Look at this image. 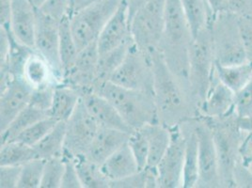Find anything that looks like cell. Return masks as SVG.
Segmentation results:
<instances>
[{
    "instance_id": "12",
    "label": "cell",
    "mask_w": 252,
    "mask_h": 188,
    "mask_svg": "<svg viewBox=\"0 0 252 188\" xmlns=\"http://www.w3.org/2000/svg\"><path fill=\"white\" fill-rule=\"evenodd\" d=\"M195 128L199 143V179L197 188H221L219 159L210 125L205 119L196 118Z\"/></svg>"
},
{
    "instance_id": "1",
    "label": "cell",
    "mask_w": 252,
    "mask_h": 188,
    "mask_svg": "<svg viewBox=\"0 0 252 188\" xmlns=\"http://www.w3.org/2000/svg\"><path fill=\"white\" fill-rule=\"evenodd\" d=\"M154 96L159 122L171 128L198 118L199 106L189 89L172 73L158 50L152 53Z\"/></svg>"
},
{
    "instance_id": "15",
    "label": "cell",
    "mask_w": 252,
    "mask_h": 188,
    "mask_svg": "<svg viewBox=\"0 0 252 188\" xmlns=\"http://www.w3.org/2000/svg\"><path fill=\"white\" fill-rule=\"evenodd\" d=\"M33 91L24 77H14L0 88V132L10 125L31 103Z\"/></svg>"
},
{
    "instance_id": "51",
    "label": "cell",
    "mask_w": 252,
    "mask_h": 188,
    "mask_svg": "<svg viewBox=\"0 0 252 188\" xmlns=\"http://www.w3.org/2000/svg\"><path fill=\"white\" fill-rule=\"evenodd\" d=\"M251 134H252V132H251Z\"/></svg>"
},
{
    "instance_id": "14",
    "label": "cell",
    "mask_w": 252,
    "mask_h": 188,
    "mask_svg": "<svg viewBox=\"0 0 252 188\" xmlns=\"http://www.w3.org/2000/svg\"><path fill=\"white\" fill-rule=\"evenodd\" d=\"M99 57L97 42H93L80 50L74 66L64 75L63 83L76 89L81 96L94 92L98 83Z\"/></svg>"
},
{
    "instance_id": "25",
    "label": "cell",
    "mask_w": 252,
    "mask_h": 188,
    "mask_svg": "<svg viewBox=\"0 0 252 188\" xmlns=\"http://www.w3.org/2000/svg\"><path fill=\"white\" fill-rule=\"evenodd\" d=\"M23 76L33 89L59 84L50 65L36 50L28 59Z\"/></svg>"
},
{
    "instance_id": "11",
    "label": "cell",
    "mask_w": 252,
    "mask_h": 188,
    "mask_svg": "<svg viewBox=\"0 0 252 188\" xmlns=\"http://www.w3.org/2000/svg\"><path fill=\"white\" fill-rule=\"evenodd\" d=\"M100 127L81 99L66 122L64 154L73 157H85Z\"/></svg>"
},
{
    "instance_id": "27",
    "label": "cell",
    "mask_w": 252,
    "mask_h": 188,
    "mask_svg": "<svg viewBox=\"0 0 252 188\" xmlns=\"http://www.w3.org/2000/svg\"><path fill=\"white\" fill-rule=\"evenodd\" d=\"M66 122H59L52 130L35 146L37 157L43 160L62 158L65 152Z\"/></svg>"
},
{
    "instance_id": "45",
    "label": "cell",
    "mask_w": 252,
    "mask_h": 188,
    "mask_svg": "<svg viewBox=\"0 0 252 188\" xmlns=\"http://www.w3.org/2000/svg\"><path fill=\"white\" fill-rule=\"evenodd\" d=\"M11 10V0H0V26H10Z\"/></svg>"
},
{
    "instance_id": "37",
    "label": "cell",
    "mask_w": 252,
    "mask_h": 188,
    "mask_svg": "<svg viewBox=\"0 0 252 188\" xmlns=\"http://www.w3.org/2000/svg\"><path fill=\"white\" fill-rule=\"evenodd\" d=\"M128 145L137 160L139 169H144L147 167L149 144L147 137L141 129L135 130L130 134Z\"/></svg>"
},
{
    "instance_id": "3",
    "label": "cell",
    "mask_w": 252,
    "mask_h": 188,
    "mask_svg": "<svg viewBox=\"0 0 252 188\" xmlns=\"http://www.w3.org/2000/svg\"><path fill=\"white\" fill-rule=\"evenodd\" d=\"M94 93L105 97L114 105L133 131L159 122L158 107L153 94L130 90L111 81L97 84Z\"/></svg>"
},
{
    "instance_id": "23",
    "label": "cell",
    "mask_w": 252,
    "mask_h": 188,
    "mask_svg": "<svg viewBox=\"0 0 252 188\" xmlns=\"http://www.w3.org/2000/svg\"><path fill=\"white\" fill-rule=\"evenodd\" d=\"M81 100V94L67 84H58L55 87L49 117L55 121L67 122L73 115Z\"/></svg>"
},
{
    "instance_id": "50",
    "label": "cell",
    "mask_w": 252,
    "mask_h": 188,
    "mask_svg": "<svg viewBox=\"0 0 252 188\" xmlns=\"http://www.w3.org/2000/svg\"><path fill=\"white\" fill-rule=\"evenodd\" d=\"M94 1H97V0H92V2H94ZM92 2H91V3H92Z\"/></svg>"
},
{
    "instance_id": "38",
    "label": "cell",
    "mask_w": 252,
    "mask_h": 188,
    "mask_svg": "<svg viewBox=\"0 0 252 188\" xmlns=\"http://www.w3.org/2000/svg\"><path fill=\"white\" fill-rule=\"evenodd\" d=\"M234 112L238 120L247 121L252 118V77L241 91L235 94Z\"/></svg>"
},
{
    "instance_id": "39",
    "label": "cell",
    "mask_w": 252,
    "mask_h": 188,
    "mask_svg": "<svg viewBox=\"0 0 252 188\" xmlns=\"http://www.w3.org/2000/svg\"><path fill=\"white\" fill-rule=\"evenodd\" d=\"M63 160L64 172L61 188H83L77 172L74 157L64 154Z\"/></svg>"
},
{
    "instance_id": "13",
    "label": "cell",
    "mask_w": 252,
    "mask_h": 188,
    "mask_svg": "<svg viewBox=\"0 0 252 188\" xmlns=\"http://www.w3.org/2000/svg\"><path fill=\"white\" fill-rule=\"evenodd\" d=\"M170 143L157 169L159 188H183L186 137L180 125L170 128Z\"/></svg>"
},
{
    "instance_id": "34",
    "label": "cell",
    "mask_w": 252,
    "mask_h": 188,
    "mask_svg": "<svg viewBox=\"0 0 252 188\" xmlns=\"http://www.w3.org/2000/svg\"><path fill=\"white\" fill-rule=\"evenodd\" d=\"M57 124L58 122L53 118L46 117L27 128L13 140L20 141L30 146H35L52 130Z\"/></svg>"
},
{
    "instance_id": "43",
    "label": "cell",
    "mask_w": 252,
    "mask_h": 188,
    "mask_svg": "<svg viewBox=\"0 0 252 188\" xmlns=\"http://www.w3.org/2000/svg\"><path fill=\"white\" fill-rule=\"evenodd\" d=\"M21 166H0V188H18Z\"/></svg>"
},
{
    "instance_id": "47",
    "label": "cell",
    "mask_w": 252,
    "mask_h": 188,
    "mask_svg": "<svg viewBox=\"0 0 252 188\" xmlns=\"http://www.w3.org/2000/svg\"><path fill=\"white\" fill-rule=\"evenodd\" d=\"M91 2L92 0H69V16L82 10Z\"/></svg>"
},
{
    "instance_id": "18",
    "label": "cell",
    "mask_w": 252,
    "mask_h": 188,
    "mask_svg": "<svg viewBox=\"0 0 252 188\" xmlns=\"http://www.w3.org/2000/svg\"><path fill=\"white\" fill-rule=\"evenodd\" d=\"M37 7L32 0H11L10 30L25 45L34 48Z\"/></svg>"
},
{
    "instance_id": "22",
    "label": "cell",
    "mask_w": 252,
    "mask_h": 188,
    "mask_svg": "<svg viewBox=\"0 0 252 188\" xmlns=\"http://www.w3.org/2000/svg\"><path fill=\"white\" fill-rule=\"evenodd\" d=\"M101 168L110 183L128 177L140 170L128 141L108 157L101 165Z\"/></svg>"
},
{
    "instance_id": "7",
    "label": "cell",
    "mask_w": 252,
    "mask_h": 188,
    "mask_svg": "<svg viewBox=\"0 0 252 188\" xmlns=\"http://www.w3.org/2000/svg\"><path fill=\"white\" fill-rule=\"evenodd\" d=\"M123 0H97L70 16L74 41L80 50L97 42L106 23Z\"/></svg>"
},
{
    "instance_id": "42",
    "label": "cell",
    "mask_w": 252,
    "mask_h": 188,
    "mask_svg": "<svg viewBox=\"0 0 252 188\" xmlns=\"http://www.w3.org/2000/svg\"><path fill=\"white\" fill-rule=\"evenodd\" d=\"M39 9L56 20L62 21L66 15H69V0H45Z\"/></svg>"
},
{
    "instance_id": "41",
    "label": "cell",
    "mask_w": 252,
    "mask_h": 188,
    "mask_svg": "<svg viewBox=\"0 0 252 188\" xmlns=\"http://www.w3.org/2000/svg\"><path fill=\"white\" fill-rule=\"evenodd\" d=\"M110 188H147L146 169H140L128 177L111 182Z\"/></svg>"
},
{
    "instance_id": "52",
    "label": "cell",
    "mask_w": 252,
    "mask_h": 188,
    "mask_svg": "<svg viewBox=\"0 0 252 188\" xmlns=\"http://www.w3.org/2000/svg\"><path fill=\"white\" fill-rule=\"evenodd\" d=\"M205 1H206V0H205ZM206 2H207V1H206Z\"/></svg>"
},
{
    "instance_id": "8",
    "label": "cell",
    "mask_w": 252,
    "mask_h": 188,
    "mask_svg": "<svg viewBox=\"0 0 252 188\" xmlns=\"http://www.w3.org/2000/svg\"><path fill=\"white\" fill-rule=\"evenodd\" d=\"M152 53L141 50L134 42L108 81L130 90L154 94Z\"/></svg>"
},
{
    "instance_id": "5",
    "label": "cell",
    "mask_w": 252,
    "mask_h": 188,
    "mask_svg": "<svg viewBox=\"0 0 252 188\" xmlns=\"http://www.w3.org/2000/svg\"><path fill=\"white\" fill-rule=\"evenodd\" d=\"M209 26L216 63L233 65L248 62L237 14L220 11L212 17Z\"/></svg>"
},
{
    "instance_id": "9",
    "label": "cell",
    "mask_w": 252,
    "mask_h": 188,
    "mask_svg": "<svg viewBox=\"0 0 252 188\" xmlns=\"http://www.w3.org/2000/svg\"><path fill=\"white\" fill-rule=\"evenodd\" d=\"M166 2L167 0H148L131 21L134 42L145 52L158 50L163 31Z\"/></svg>"
},
{
    "instance_id": "10",
    "label": "cell",
    "mask_w": 252,
    "mask_h": 188,
    "mask_svg": "<svg viewBox=\"0 0 252 188\" xmlns=\"http://www.w3.org/2000/svg\"><path fill=\"white\" fill-rule=\"evenodd\" d=\"M60 23L37 8L34 49L50 65L59 84L63 81L60 54Z\"/></svg>"
},
{
    "instance_id": "17",
    "label": "cell",
    "mask_w": 252,
    "mask_h": 188,
    "mask_svg": "<svg viewBox=\"0 0 252 188\" xmlns=\"http://www.w3.org/2000/svg\"><path fill=\"white\" fill-rule=\"evenodd\" d=\"M133 41L127 4L126 0H123L97 40L98 51L104 54Z\"/></svg>"
},
{
    "instance_id": "44",
    "label": "cell",
    "mask_w": 252,
    "mask_h": 188,
    "mask_svg": "<svg viewBox=\"0 0 252 188\" xmlns=\"http://www.w3.org/2000/svg\"><path fill=\"white\" fill-rule=\"evenodd\" d=\"M225 7L237 15H252V0H225Z\"/></svg>"
},
{
    "instance_id": "19",
    "label": "cell",
    "mask_w": 252,
    "mask_h": 188,
    "mask_svg": "<svg viewBox=\"0 0 252 188\" xmlns=\"http://www.w3.org/2000/svg\"><path fill=\"white\" fill-rule=\"evenodd\" d=\"M81 99L86 108L94 118L99 125L124 131L129 134L133 132L132 128L127 125L115 106L105 97L91 92L82 94Z\"/></svg>"
},
{
    "instance_id": "36",
    "label": "cell",
    "mask_w": 252,
    "mask_h": 188,
    "mask_svg": "<svg viewBox=\"0 0 252 188\" xmlns=\"http://www.w3.org/2000/svg\"><path fill=\"white\" fill-rule=\"evenodd\" d=\"M64 172V160L53 158L45 161L41 188H61Z\"/></svg>"
},
{
    "instance_id": "49",
    "label": "cell",
    "mask_w": 252,
    "mask_h": 188,
    "mask_svg": "<svg viewBox=\"0 0 252 188\" xmlns=\"http://www.w3.org/2000/svg\"><path fill=\"white\" fill-rule=\"evenodd\" d=\"M44 1H45V0H32L33 4H34L37 8H41L42 5H43Z\"/></svg>"
},
{
    "instance_id": "40",
    "label": "cell",
    "mask_w": 252,
    "mask_h": 188,
    "mask_svg": "<svg viewBox=\"0 0 252 188\" xmlns=\"http://www.w3.org/2000/svg\"><path fill=\"white\" fill-rule=\"evenodd\" d=\"M238 24L247 60L252 63V15H238Z\"/></svg>"
},
{
    "instance_id": "48",
    "label": "cell",
    "mask_w": 252,
    "mask_h": 188,
    "mask_svg": "<svg viewBox=\"0 0 252 188\" xmlns=\"http://www.w3.org/2000/svg\"><path fill=\"white\" fill-rule=\"evenodd\" d=\"M207 4L210 8L211 11L213 16L220 11H225L226 7H225V0H206ZM212 16V17H213Z\"/></svg>"
},
{
    "instance_id": "28",
    "label": "cell",
    "mask_w": 252,
    "mask_h": 188,
    "mask_svg": "<svg viewBox=\"0 0 252 188\" xmlns=\"http://www.w3.org/2000/svg\"><path fill=\"white\" fill-rule=\"evenodd\" d=\"M46 117H49V114L46 111H43L30 103L29 105L25 109H23L18 116L11 122V125L4 131L1 132V144L13 140L27 128Z\"/></svg>"
},
{
    "instance_id": "24",
    "label": "cell",
    "mask_w": 252,
    "mask_h": 188,
    "mask_svg": "<svg viewBox=\"0 0 252 188\" xmlns=\"http://www.w3.org/2000/svg\"><path fill=\"white\" fill-rule=\"evenodd\" d=\"M140 129L147 137L149 144L147 167H157L170 143V128L158 122L146 125Z\"/></svg>"
},
{
    "instance_id": "31",
    "label": "cell",
    "mask_w": 252,
    "mask_h": 188,
    "mask_svg": "<svg viewBox=\"0 0 252 188\" xmlns=\"http://www.w3.org/2000/svg\"><path fill=\"white\" fill-rule=\"evenodd\" d=\"M77 172L83 188H110V181L101 166L87 157H74Z\"/></svg>"
},
{
    "instance_id": "21",
    "label": "cell",
    "mask_w": 252,
    "mask_h": 188,
    "mask_svg": "<svg viewBox=\"0 0 252 188\" xmlns=\"http://www.w3.org/2000/svg\"><path fill=\"white\" fill-rule=\"evenodd\" d=\"M195 119L180 125L186 137L183 188H197L199 179V143L195 128Z\"/></svg>"
},
{
    "instance_id": "46",
    "label": "cell",
    "mask_w": 252,
    "mask_h": 188,
    "mask_svg": "<svg viewBox=\"0 0 252 188\" xmlns=\"http://www.w3.org/2000/svg\"><path fill=\"white\" fill-rule=\"evenodd\" d=\"M129 12L130 23L132 21L133 17L137 14V11H140L144 5L147 3L148 0H126Z\"/></svg>"
},
{
    "instance_id": "2",
    "label": "cell",
    "mask_w": 252,
    "mask_h": 188,
    "mask_svg": "<svg viewBox=\"0 0 252 188\" xmlns=\"http://www.w3.org/2000/svg\"><path fill=\"white\" fill-rule=\"evenodd\" d=\"M193 35L181 0H167L164 26L158 50L169 70L189 88V49Z\"/></svg>"
},
{
    "instance_id": "29",
    "label": "cell",
    "mask_w": 252,
    "mask_h": 188,
    "mask_svg": "<svg viewBox=\"0 0 252 188\" xmlns=\"http://www.w3.org/2000/svg\"><path fill=\"white\" fill-rule=\"evenodd\" d=\"M193 38L206 29L212 19V11L205 0H181Z\"/></svg>"
},
{
    "instance_id": "35",
    "label": "cell",
    "mask_w": 252,
    "mask_h": 188,
    "mask_svg": "<svg viewBox=\"0 0 252 188\" xmlns=\"http://www.w3.org/2000/svg\"><path fill=\"white\" fill-rule=\"evenodd\" d=\"M45 161L36 158L22 166L21 175L18 183L19 188H40Z\"/></svg>"
},
{
    "instance_id": "16",
    "label": "cell",
    "mask_w": 252,
    "mask_h": 188,
    "mask_svg": "<svg viewBox=\"0 0 252 188\" xmlns=\"http://www.w3.org/2000/svg\"><path fill=\"white\" fill-rule=\"evenodd\" d=\"M235 94L221 82L215 71L207 94L199 106L198 118L220 120L234 114Z\"/></svg>"
},
{
    "instance_id": "33",
    "label": "cell",
    "mask_w": 252,
    "mask_h": 188,
    "mask_svg": "<svg viewBox=\"0 0 252 188\" xmlns=\"http://www.w3.org/2000/svg\"><path fill=\"white\" fill-rule=\"evenodd\" d=\"M134 42V41L126 42L115 49H112L111 51L100 54L98 62V83L108 81L110 79L111 75L125 60Z\"/></svg>"
},
{
    "instance_id": "26",
    "label": "cell",
    "mask_w": 252,
    "mask_h": 188,
    "mask_svg": "<svg viewBox=\"0 0 252 188\" xmlns=\"http://www.w3.org/2000/svg\"><path fill=\"white\" fill-rule=\"evenodd\" d=\"M215 73L222 83L236 94L252 79V63L246 62L233 65H221L216 63Z\"/></svg>"
},
{
    "instance_id": "30",
    "label": "cell",
    "mask_w": 252,
    "mask_h": 188,
    "mask_svg": "<svg viewBox=\"0 0 252 188\" xmlns=\"http://www.w3.org/2000/svg\"><path fill=\"white\" fill-rule=\"evenodd\" d=\"M79 49L74 41L70 16L66 15L60 23V54L63 65V77L74 66Z\"/></svg>"
},
{
    "instance_id": "4",
    "label": "cell",
    "mask_w": 252,
    "mask_h": 188,
    "mask_svg": "<svg viewBox=\"0 0 252 188\" xmlns=\"http://www.w3.org/2000/svg\"><path fill=\"white\" fill-rule=\"evenodd\" d=\"M205 120L209 124L214 136L219 159L221 188H235L237 187L235 170L240 157V148L250 132L242 130L235 113L220 120Z\"/></svg>"
},
{
    "instance_id": "32",
    "label": "cell",
    "mask_w": 252,
    "mask_h": 188,
    "mask_svg": "<svg viewBox=\"0 0 252 188\" xmlns=\"http://www.w3.org/2000/svg\"><path fill=\"white\" fill-rule=\"evenodd\" d=\"M38 158L34 147L17 140L1 144L0 166H23Z\"/></svg>"
},
{
    "instance_id": "6",
    "label": "cell",
    "mask_w": 252,
    "mask_h": 188,
    "mask_svg": "<svg viewBox=\"0 0 252 188\" xmlns=\"http://www.w3.org/2000/svg\"><path fill=\"white\" fill-rule=\"evenodd\" d=\"M215 65L213 40L208 26L193 39L189 49V88L198 106L209 90Z\"/></svg>"
},
{
    "instance_id": "20",
    "label": "cell",
    "mask_w": 252,
    "mask_h": 188,
    "mask_svg": "<svg viewBox=\"0 0 252 188\" xmlns=\"http://www.w3.org/2000/svg\"><path fill=\"white\" fill-rule=\"evenodd\" d=\"M129 136V133L101 126L85 157L101 166L119 148L126 144Z\"/></svg>"
}]
</instances>
